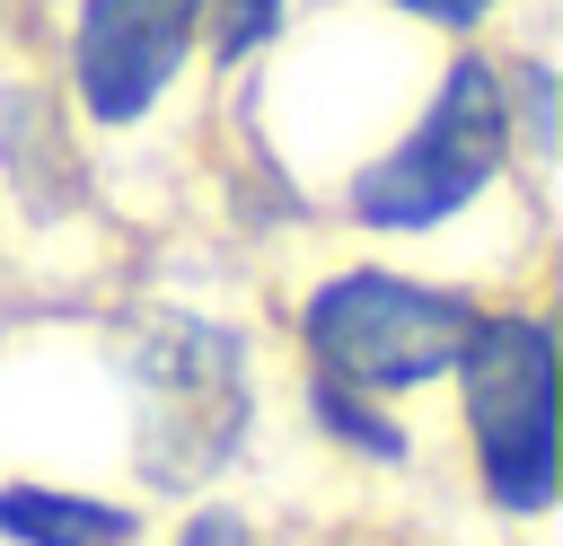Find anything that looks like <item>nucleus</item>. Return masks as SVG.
Listing matches in <instances>:
<instances>
[{"label":"nucleus","instance_id":"f257e3e1","mask_svg":"<svg viewBox=\"0 0 563 546\" xmlns=\"http://www.w3.org/2000/svg\"><path fill=\"white\" fill-rule=\"evenodd\" d=\"M554 185L519 150L510 53L493 44H431L396 114L308 194V229L387 247L466 282L545 273Z\"/></svg>","mask_w":563,"mask_h":546},{"label":"nucleus","instance_id":"f03ea898","mask_svg":"<svg viewBox=\"0 0 563 546\" xmlns=\"http://www.w3.org/2000/svg\"><path fill=\"white\" fill-rule=\"evenodd\" d=\"M18 44L114 220L176 203L220 150L202 0H18Z\"/></svg>","mask_w":563,"mask_h":546},{"label":"nucleus","instance_id":"7ed1b4c3","mask_svg":"<svg viewBox=\"0 0 563 546\" xmlns=\"http://www.w3.org/2000/svg\"><path fill=\"white\" fill-rule=\"evenodd\" d=\"M150 520L114 317H0V546H141Z\"/></svg>","mask_w":563,"mask_h":546},{"label":"nucleus","instance_id":"20e7f679","mask_svg":"<svg viewBox=\"0 0 563 546\" xmlns=\"http://www.w3.org/2000/svg\"><path fill=\"white\" fill-rule=\"evenodd\" d=\"M475 308H484V282H466V273L308 229L282 247L255 326H264L273 370L431 414Z\"/></svg>","mask_w":563,"mask_h":546},{"label":"nucleus","instance_id":"39448f33","mask_svg":"<svg viewBox=\"0 0 563 546\" xmlns=\"http://www.w3.org/2000/svg\"><path fill=\"white\" fill-rule=\"evenodd\" d=\"M440 493L475 537H545L563 511V326L545 273L493 282L431 396Z\"/></svg>","mask_w":563,"mask_h":546},{"label":"nucleus","instance_id":"423d86ee","mask_svg":"<svg viewBox=\"0 0 563 546\" xmlns=\"http://www.w3.org/2000/svg\"><path fill=\"white\" fill-rule=\"evenodd\" d=\"M273 414H282V440L308 449L352 493L343 511H396L413 484H440L431 414H413V405H378V396H352V387L273 370Z\"/></svg>","mask_w":563,"mask_h":546},{"label":"nucleus","instance_id":"0eeeda50","mask_svg":"<svg viewBox=\"0 0 563 546\" xmlns=\"http://www.w3.org/2000/svg\"><path fill=\"white\" fill-rule=\"evenodd\" d=\"M141 546H290V528L238 493V484H202V493H176L158 502V520L141 528Z\"/></svg>","mask_w":563,"mask_h":546},{"label":"nucleus","instance_id":"6e6552de","mask_svg":"<svg viewBox=\"0 0 563 546\" xmlns=\"http://www.w3.org/2000/svg\"><path fill=\"white\" fill-rule=\"evenodd\" d=\"M299 9L308 0H202V44H211V79H220V97L299 26Z\"/></svg>","mask_w":563,"mask_h":546},{"label":"nucleus","instance_id":"1a4fd4ad","mask_svg":"<svg viewBox=\"0 0 563 546\" xmlns=\"http://www.w3.org/2000/svg\"><path fill=\"white\" fill-rule=\"evenodd\" d=\"M369 9H387L396 26H413L431 44H493L528 18H545V0H369Z\"/></svg>","mask_w":563,"mask_h":546},{"label":"nucleus","instance_id":"9d476101","mask_svg":"<svg viewBox=\"0 0 563 546\" xmlns=\"http://www.w3.org/2000/svg\"><path fill=\"white\" fill-rule=\"evenodd\" d=\"M290 546H449V537L431 520H413V511H334Z\"/></svg>","mask_w":563,"mask_h":546},{"label":"nucleus","instance_id":"9b49d317","mask_svg":"<svg viewBox=\"0 0 563 546\" xmlns=\"http://www.w3.org/2000/svg\"><path fill=\"white\" fill-rule=\"evenodd\" d=\"M475 546H545V537H475Z\"/></svg>","mask_w":563,"mask_h":546},{"label":"nucleus","instance_id":"f8f14e48","mask_svg":"<svg viewBox=\"0 0 563 546\" xmlns=\"http://www.w3.org/2000/svg\"><path fill=\"white\" fill-rule=\"evenodd\" d=\"M9 282H18V273H9V255H0V317H9Z\"/></svg>","mask_w":563,"mask_h":546}]
</instances>
